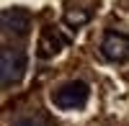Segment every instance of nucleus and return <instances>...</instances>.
<instances>
[{"label": "nucleus", "instance_id": "3", "mask_svg": "<svg viewBox=\"0 0 129 126\" xmlns=\"http://www.w3.org/2000/svg\"><path fill=\"white\" fill-rule=\"evenodd\" d=\"M101 54L111 62H124L129 57V36L121 31H106L101 41Z\"/></svg>", "mask_w": 129, "mask_h": 126}, {"label": "nucleus", "instance_id": "2", "mask_svg": "<svg viewBox=\"0 0 129 126\" xmlns=\"http://www.w3.org/2000/svg\"><path fill=\"white\" fill-rule=\"evenodd\" d=\"M85 100H88V85L80 80H72V82H64L62 88H57L52 93V103L62 111H75V108H83Z\"/></svg>", "mask_w": 129, "mask_h": 126}, {"label": "nucleus", "instance_id": "4", "mask_svg": "<svg viewBox=\"0 0 129 126\" xmlns=\"http://www.w3.org/2000/svg\"><path fill=\"white\" fill-rule=\"evenodd\" d=\"M0 21H3L5 34H13V36H26L31 28V13L26 8H5L0 13Z\"/></svg>", "mask_w": 129, "mask_h": 126}, {"label": "nucleus", "instance_id": "5", "mask_svg": "<svg viewBox=\"0 0 129 126\" xmlns=\"http://www.w3.org/2000/svg\"><path fill=\"white\" fill-rule=\"evenodd\" d=\"M64 41H67V39H64L54 26H47L44 31H41V36H39V57H44V59L54 57L57 51L64 46Z\"/></svg>", "mask_w": 129, "mask_h": 126}, {"label": "nucleus", "instance_id": "6", "mask_svg": "<svg viewBox=\"0 0 129 126\" xmlns=\"http://www.w3.org/2000/svg\"><path fill=\"white\" fill-rule=\"evenodd\" d=\"M13 126H41V123L34 118H18V121H13Z\"/></svg>", "mask_w": 129, "mask_h": 126}, {"label": "nucleus", "instance_id": "1", "mask_svg": "<svg viewBox=\"0 0 129 126\" xmlns=\"http://www.w3.org/2000/svg\"><path fill=\"white\" fill-rule=\"evenodd\" d=\"M23 72H26V51L5 46L0 51V80H3V88L18 85Z\"/></svg>", "mask_w": 129, "mask_h": 126}]
</instances>
